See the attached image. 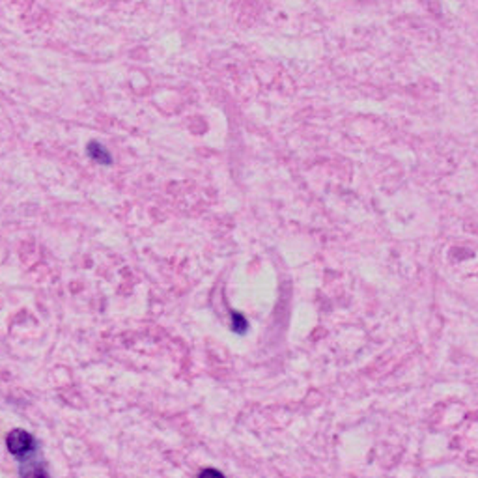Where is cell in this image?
Segmentation results:
<instances>
[{
    "label": "cell",
    "instance_id": "7a4b0ae2",
    "mask_svg": "<svg viewBox=\"0 0 478 478\" xmlns=\"http://www.w3.org/2000/svg\"><path fill=\"white\" fill-rule=\"evenodd\" d=\"M88 155L90 159L98 165H110L113 163V157H110V153L107 152L105 146H101L99 142H90L88 144Z\"/></svg>",
    "mask_w": 478,
    "mask_h": 478
},
{
    "label": "cell",
    "instance_id": "3957f363",
    "mask_svg": "<svg viewBox=\"0 0 478 478\" xmlns=\"http://www.w3.org/2000/svg\"><path fill=\"white\" fill-rule=\"evenodd\" d=\"M232 329L236 333H245L249 329V321L245 320V316L239 312H232Z\"/></svg>",
    "mask_w": 478,
    "mask_h": 478
},
{
    "label": "cell",
    "instance_id": "6da1fadb",
    "mask_svg": "<svg viewBox=\"0 0 478 478\" xmlns=\"http://www.w3.org/2000/svg\"><path fill=\"white\" fill-rule=\"evenodd\" d=\"M6 447L10 450L11 456L19 459L21 465L28 464V459H32L38 452V443H36L34 435L28 434L26 430H11L8 437H6Z\"/></svg>",
    "mask_w": 478,
    "mask_h": 478
},
{
    "label": "cell",
    "instance_id": "277c9868",
    "mask_svg": "<svg viewBox=\"0 0 478 478\" xmlns=\"http://www.w3.org/2000/svg\"><path fill=\"white\" fill-rule=\"evenodd\" d=\"M200 474H202V477H206V474H217V477H222V474L219 473V471H215V469H204Z\"/></svg>",
    "mask_w": 478,
    "mask_h": 478
}]
</instances>
